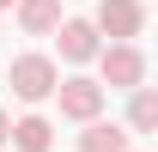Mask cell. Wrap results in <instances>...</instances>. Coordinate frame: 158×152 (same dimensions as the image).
I'll return each instance as SVG.
<instances>
[{"mask_svg": "<svg viewBox=\"0 0 158 152\" xmlns=\"http://www.w3.org/2000/svg\"><path fill=\"white\" fill-rule=\"evenodd\" d=\"M6 85H12L24 103H43V97L61 91V73H55V61H49V55H19L12 67H6Z\"/></svg>", "mask_w": 158, "mask_h": 152, "instance_id": "obj_1", "label": "cell"}, {"mask_svg": "<svg viewBox=\"0 0 158 152\" xmlns=\"http://www.w3.org/2000/svg\"><path fill=\"white\" fill-rule=\"evenodd\" d=\"M98 67H103V85H116V91H140V79H146V55L134 43H110Z\"/></svg>", "mask_w": 158, "mask_h": 152, "instance_id": "obj_2", "label": "cell"}, {"mask_svg": "<svg viewBox=\"0 0 158 152\" xmlns=\"http://www.w3.org/2000/svg\"><path fill=\"white\" fill-rule=\"evenodd\" d=\"M61 116H73V122H85V128H91V122H98V110H103V85L98 79H61Z\"/></svg>", "mask_w": 158, "mask_h": 152, "instance_id": "obj_3", "label": "cell"}, {"mask_svg": "<svg viewBox=\"0 0 158 152\" xmlns=\"http://www.w3.org/2000/svg\"><path fill=\"white\" fill-rule=\"evenodd\" d=\"M140 24H146L140 0H103V6H98V31H103L110 43H128V37H140Z\"/></svg>", "mask_w": 158, "mask_h": 152, "instance_id": "obj_4", "label": "cell"}, {"mask_svg": "<svg viewBox=\"0 0 158 152\" xmlns=\"http://www.w3.org/2000/svg\"><path fill=\"white\" fill-rule=\"evenodd\" d=\"M91 55H103V49H98V24L67 19V24H61V61H91Z\"/></svg>", "mask_w": 158, "mask_h": 152, "instance_id": "obj_5", "label": "cell"}, {"mask_svg": "<svg viewBox=\"0 0 158 152\" xmlns=\"http://www.w3.org/2000/svg\"><path fill=\"white\" fill-rule=\"evenodd\" d=\"M19 24L31 31V37H49L61 24V0H19Z\"/></svg>", "mask_w": 158, "mask_h": 152, "instance_id": "obj_6", "label": "cell"}, {"mask_svg": "<svg viewBox=\"0 0 158 152\" xmlns=\"http://www.w3.org/2000/svg\"><path fill=\"white\" fill-rule=\"evenodd\" d=\"M79 152H128V128L122 122H91L79 134Z\"/></svg>", "mask_w": 158, "mask_h": 152, "instance_id": "obj_7", "label": "cell"}, {"mask_svg": "<svg viewBox=\"0 0 158 152\" xmlns=\"http://www.w3.org/2000/svg\"><path fill=\"white\" fill-rule=\"evenodd\" d=\"M12 146L19 152H49L55 146V128H49L43 116H24V122H12Z\"/></svg>", "mask_w": 158, "mask_h": 152, "instance_id": "obj_8", "label": "cell"}, {"mask_svg": "<svg viewBox=\"0 0 158 152\" xmlns=\"http://www.w3.org/2000/svg\"><path fill=\"white\" fill-rule=\"evenodd\" d=\"M128 128H140V134H158V91H146V85L134 91V103H128Z\"/></svg>", "mask_w": 158, "mask_h": 152, "instance_id": "obj_9", "label": "cell"}, {"mask_svg": "<svg viewBox=\"0 0 158 152\" xmlns=\"http://www.w3.org/2000/svg\"><path fill=\"white\" fill-rule=\"evenodd\" d=\"M6 140H12V122H6V110H0V146H6Z\"/></svg>", "mask_w": 158, "mask_h": 152, "instance_id": "obj_10", "label": "cell"}, {"mask_svg": "<svg viewBox=\"0 0 158 152\" xmlns=\"http://www.w3.org/2000/svg\"><path fill=\"white\" fill-rule=\"evenodd\" d=\"M6 6H19V0H0V12H6Z\"/></svg>", "mask_w": 158, "mask_h": 152, "instance_id": "obj_11", "label": "cell"}]
</instances>
